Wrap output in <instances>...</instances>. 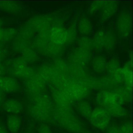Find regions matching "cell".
<instances>
[{"mask_svg":"<svg viewBox=\"0 0 133 133\" xmlns=\"http://www.w3.org/2000/svg\"><path fill=\"white\" fill-rule=\"evenodd\" d=\"M0 84L2 88L8 91L15 90L16 87H17V84L15 81L10 78L1 79Z\"/></svg>","mask_w":133,"mask_h":133,"instance_id":"4fadbf2b","label":"cell"},{"mask_svg":"<svg viewBox=\"0 0 133 133\" xmlns=\"http://www.w3.org/2000/svg\"><path fill=\"white\" fill-rule=\"evenodd\" d=\"M107 64L106 68L110 73L114 74L119 68V62L116 59H111Z\"/></svg>","mask_w":133,"mask_h":133,"instance_id":"2e32d148","label":"cell"},{"mask_svg":"<svg viewBox=\"0 0 133 133\" xmlns=\"http://www.w3.org/2000/svg\"><path fill=\"white\" fill-rule=\"evenodd\" d=\"M4 108L7 112L16 114L21 111L22 107L17 102L12 101L6 102L4 105Z\"/></svg>","mask_w":133,"mask_h":133,"instance_id":"30bf717a","label":"cell"},{"mask_svg":"<svg viewBox=\"0 0 133 133\" xmlns=\"http://www.w3.org/2000/svg\"><path fill=\"white\" fill-rule=\"evenodd\" d=\"M105 1H96L92 2L88 10V13L90 15L94 14L103 6Z\"/></svg>","mask_w":133,"mask_h":133,"instance_id":"9a60e30c","label":"cell"},{"mask_svg":"<svg viewBox=\"0 0 133 133\" xmlns=\"http://www.w3.org/2000/svg\"><path fill=\"white\" fill-rule=\"evenodd\" d=\"M105 58L102 56L96 57L92 62L94 70L98 72H102L106 69L107 63Z\"/></svg>","mask_w":133,"mask_h":133,"instance_id":"9c48e42d","label":"cell"},{"mask_svg":"<svg viewBox=\"0 0 133 133\" xmlns=\"http://www.w3.org/2000/svg\"><path fill=\"white\" fill-rule=\"evenodd\" d=\"M51 38L53 42L57 44L64 43L67 40L68 32L63 28L54 27L51 30Z\"/></svg>","mask_w":133,"mask_h":133,"instance_id":"5b68a950","label":"cell"},{"mask_svg":"<svg viewBox=\"0 0 133 133\" xmlns=\"http://www.w3.org/2000/svg\"><path fill=\"white\" fill-rule=\"evenodd\" d=\"M7 124L9 130L12 133H16L19 130L21 122L17 116L12 115L9 116L7 119Z\"/></svg>","mask_w":133,"mask_h":133,"instance_id":"ba28073f","label":"cell"},{"mask_svg":"<svg viewBox=\"0 0 133 133\" xmlns=\"http://www.w3.org/2000/svg\"><path fill=\"white\" fill-rule=\"evenodd\" d=\"M78 30L79 33L83 36H87L91 34L92 26L88 18L84 17L80 19L78 24Z\"/></svg>","mask_w":133,"mask_h":133,"instance_id":"52a82bcc","label":"cell"},{"mask_svg":"<svg viewBox=\"0 0 133 133\" xmlns=\"http://www.w3.org/2000/svg\"><path fill=\"white\" fill-rule=\"evenodd\" d=\"M91 124L99 129H105L109 125L111 116L103 108H97L92 111L89 118Z\"/></svg>","mask_w":133,"mask_h":133,"instance_id":"7a4b0ae2","label":"cell"},{"mask_svg":"<svg viewBox=\"0 0 133 133\" xmlns=\"http://www.w3.org/2000/svg\"><path fill=\"white\" fill-rule=\"evenodd\" d=\"M107 133H121V132L119 129L116 126H112L108 128Z\"/></svg>","mask_w":133,"mask_h":133,"instance_id":"d6986e66","label":"cell"},{"mask_svg":"<svg viewBox=\"0 0 133 133\" xmlns=\"http://www.w3.org/2000/svg\"><path fill=\"white\" fill-rule=\"evenodd\" d=\"M96 100L98 104L103 108L111 104H118L116 102L115 93L106 91L100 92L96 96Z\"/></svg>","mask_w":133,"mask_h":133,"instance_id":"277c9868","label":"cell"},{"mask_svg":"<svg viewBox=\"0 0 133 133\" xmlns=\"http://www.w3.org/2000/svg\"><path fill=\"white\" fill-rule=\"evenodd\" d=\"M118 6V3L116 1H105L101 9L100 22H104L111 17L116 12Z\"/></svg>","mask_w":133,"mask_h":133,"instance_id":"3957f363","label":"cell"},{"mask_svg":"<svg viewBox=\"0 0 133 133\" xmlns=\"http://www.w3.org/2000/svg\"><path fill=\"white\" fill-rule=\"evenodd\" d=\"M0 133H7L6 129L2 125H0Z\"/></svg>","mask_w":133,"mask_h":133,"instance_id":"44dd1931","label":"cell"},{"mask_svg":"<svg viewBox=\"0 0 133 133\" xmlns=\"http://www.w3.org/2000/svg\"><path fill=\"white\" fill-rule=\"evenodd\" d=\"M115 42L114 34L109 31L105 32L104 49L108 50L112 49L115 45Z\"/></svg>","mask_w":133,"mask_h":133,"instance_id":"8fae6325","label":"cell"},{"mask_svg":"<svg viewBox=\"0 0 133 133\" xmlns=\"http://www.w3.org/2000/svg\"><path fill=\"white\" fill-rule=\"evenodd\" d=\"M116 25V31L120 37L125 39L129 37L131 31L132 20L131 15L129 11L123 10L118 14Z\"/></svg>","mask_w":133,"mask_h":133,"instance_id":"6da1fadb","label":"cell"},{"mask_svg":"<svg viewBox=\"0 0 133 133\" xmlns=\"http://www.w3.org/2000/svg\"><path fill=\"white\" fill-rule=\"evenodd\" d=\"M49 129L46 126H42L40 129V133H51Z\"/></svg>","mask_w":133,"mask_h":133,"instance_id":"ffe728a7","label":"cell"},{"mask_svg":"<svg viewBox=\"0 0 133 133\" xmlns=\"http://www.w3.org/2000/svg\"><path fill=\"white\" fill-rule=\"evenodd\" d=\"M114 77L116 81L121 83L124 81V74L123 69L118 68L114 74Z\"/></svg>","mask_w":133,"mask_h":133,"instance_id":"e0dca14e","label":"cell"},{"mask_svg":"<svg viewBox=\"0 0 133 133\" xmlns=\"http://www.w3.org/2000/svg\"><path fill=\"white\" fill-rule=\"evenodd\" d=\"M79 47L91 51L93 48L92 39L87 37L83 36L78 40Z\"/></svg>","mask_w":133,"mask_h":133,"instance_id":"5bb4252c","label":"cell"},{"mask_svg":"<svg viewBox=\"0 0 133 133\" xmlns=\"http://www.w3.org/2000/svg\"><path fill=\"white\" fill-rule=\"evenodd\" d=\"M119 129L121 133H132V125L129 122L124 123Z\"/></svg>","mask_w":133,"mask_h":133,"instance_id":"ac0fdd59","label":"cell"},{"mask_svg":"<svg viewBox=\"0 0 133 133\" xmlns=\"http://www.w3.org/2000/svg\"><path fill=\"white\" fill-rule=\"evenodd\" d=\"M105 32L100 30L97 31L92 39L93 48L97 51L104 49Z\"/></svg>","mask_w":133,"mask_h":133,"instance_id":"8992f818","label":"cell"},{"mask_svg":"<svg viewBox=\"0 0 133 133\" xmlns=\"http://www.w3.org/2000/svg\"><path fill=\"white\" fill-rule=\"evenodd\" d=\"M78 109L80 114L86 118H89L92 112L89 104L85 101L81 102L79 104Z\"/></svg>","mask_w":133,"mask_h":133,"instance_id":"7c38bea8","label":"cell"}]
</instances>
